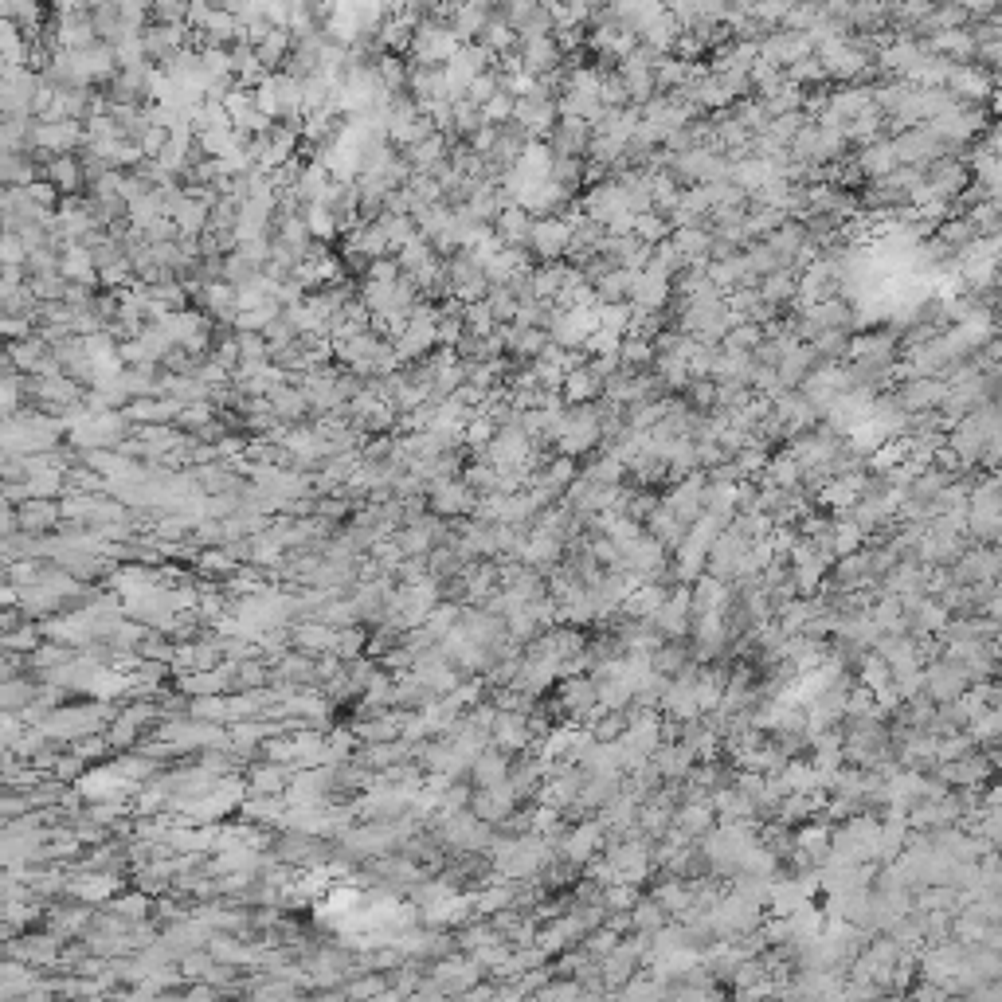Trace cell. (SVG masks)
Masks as SVG:
<instances>
[{"mask_svg":"<svg viewBox=\"0 0 1002 1002\" xmlns=\"http://www.w3.org/2000/svg\"><path fill=\"white\" fill-rule=\"evenodd\" d=\"M572 243V220L568 216H533V228H529V255L533 263H556L564 259Z\"/></svg>","mask_w":1002,"mask_h":1002,"instance_id":"obj_1","label":"cell"},{"mask_svg":"<svg viewBox=\"0 0 1002 1002\" xmlns=\"http://www.w3.org/2000/svg\"><path fill=\"white\" fill-rule=\"evenodd\" d=\"M517 59H521V71H529L533 79L564 67V51L552 32L548 36H517Z\"/></svg>","mask_w":1002,"mask_h":1002,"instance_id":"obj_2","label":"cell"},{"mask_svg":"<svg viewBox=\"0 0 1002 1002\" xmlns=\"http://www.w3.org/2000/svg\"><path fill=\"white\" fill-rule=\"evenodd\" d=\"M548 145V153L552 157H584L588 153V145H592V126L584 122V118H568V114H560L556 122H552V130L541 137Z\"/></svg>","mask_w":1002,"mask_h":1002,"instance_id":"obj_3","label":"cell"},{"mask_svg":"<svg viewBox=\"0 0 1002 1002\" xmlns=\"http://www.w3.org/2000/svg\"><path fill=\"white\" fill-rule=\"evenodd\" d=\"M701 494H705V470H693L662 494V509H670L682 525H693L701 517Z\"/></svg>","mask_w":1002,"mask_h":1002,"instance_id":"obj_4","label":"cell"},{"mask_svg":"<svg viewBox=\"0 0 1002 1002\" xmlns=\"http://www.w3.org/2000/svg\"><path fill=\"white\" fill-rule=\"evenodd\" d=\"M944 87L956 94L959 102H975V106H979V102H987V98L995 94V75L983 71L979 63H952Z\"/></svg>","mask_w":1002,"mask_h":1002,"instance_id":"obj_5","label":"cell"},{"mask_svg":"<svg viewBox=\"0 0 1002 1002\" xmlns=\"http://www.w3.org/2000/svg\"><path fill=\"white\" fill-rule=\"evenodd\" d=\"M674 298V286H670V274H654V271H638L635 290H631V306L635 310H646V314H658L666 310Z\"/></svg>","mask_w":1002,"mask_h":1002,"instance_id":"obj_6","label":"cell"},{"mask_svg":"<svg viewBox=\"0 0 1002 1002\" xmlns=\"http://www.w3.org/2000/svg\"><path fill=\"white\" fill-rule=\"evenodd\" d=\"M431 509L435 513H443V517H466V513H474V505H478V494L462 482V478H439V486H435V494H431Z\"/></svg>","mask_w":1002,"mask_h":1002,"instance_id":"obj_7","label":"cell"},{"mask_svg":"<svg viewBox=\"0 0 1002 1002\" xmlns=\"http://www.w3.org/2000/svg\"><path fill=\"white\" fill-rule=\"evenodd\" d=\"M494 235H498L505 247H529V228H533V216L521 208V204H509V208H501L498 220L490 224Z\"/></svg>","mask_w":1002,"mask_h":1002,"instance_id":"obj_8","label":"cell"},{"mask_svg":"<svg viewBox=\"0 0 1002 1002\" xmlns=\"http://www.w3.org/2000/svg\"><path fill=\"white\" fill-rule=\"evenodd\" d=\"M509 764H513V756H509V752H501V748L486 752V748H482V752L470 760L466 775H470V783H474V787H494V783H505Z\"/></svg>","mask_w":1002,"mask_h":1002,"instance_id":"obj_9","label":"cell"},{"mask_svg":"<svg viewBox=\"0 0 1002 1002\" xmlns=\"http://www.w3.org/2000/svg\"><path fill=\"white\" fill-rule=\"evenodd\" d=\"M756 290H760V298L775 306V310H783V306H791L795 302V290H799V271H791V267H779V271L764 274L760 282H756Z\"/></svg>","mask_w":1002,"mask_h":1002,"instance_id":"obj_10","label":"cell"},{"mask_svg":"<svg viewBox=\"0 0 1002 1002\" xmlns=\"http://www.w3.org/2000/svg\"><path fill=\"white\" fill-rule=\"evenodd\" d=\"M670 243H674V251L682 255V263H701V259H709L713 231L705 228V224H685V228L670 231Z\"/></svg>","mask_w":1002,"mask_h":1002,"instance_id":"obj_11","label":"cell"},{"mask_svg":"<svg viewBox=\"0 0 1002 1002\" xmlns=\"http://www.w3.org/2000/svg\"><path fill=\"white\" fill-rule=\"evenodd\" d=\"M635 278H638V271H631V267H611L603 278H595L592 282L595 302H599V306H603V302H631Z\"/></svg>","mask_w":1002,"mask_h":1002,"instance_id":"obj_12","label":"cell"},{"mask_svg":"<svg viewBox=\"0 0 1002 1002\" xmlns=\"http://www.w3.org/2000/svg\"><path fill=\"white\" fill-rule=\"evenodd\" d=\"M599 388H603V380L584 365V368H576V372H564L560 396H564V404H588V400L599 396Z\"/></svg>","mask_w":1002,"mask_h":1002,"instance_id":"obj_13","label":"cell"},{"mask_svg":"<svg viewBox=\"0 0 1002 1002\" xmlns=\"http://www.w3.org/2000/svg\"><path fill=\"white\" fill-rule=\"evenodd\" d=\"M474 44H482L486 51H490V55H494V59H498V55H509V51H517V32H513V28H509V24L501 20L498 12H494V16L486 20V28L478 32V40H474Z\"/></svg>","mask_w":1002,"mask_h":1002,"instance_id":"obj_14","label":"cell"},{"mask_svg":"<svg viewBox=\"0 0 1002 1002\" xmlns=\"http://www.w3.org/2000/svg\"><path fill=\"white\" fill-rule=\"evenodd\" d=\"M666 920H670V912L662 909L654 897H638L635 905H631V932L650 936V932H658Z\"/></svg>","mask_w":1002,"mask_h":1002,"instance_id":"obj_15","label":"cell"},{"mask_svg":"<svg viewBox=\"0 0 1002 1002\" xmlns=\"http://www.w3.org/2000/svg\"><path fill=\"white\" fill-rule=\"evenodd\" d=\"M631 231H635L642 243H650V247H654V243L670 239L674 224L666 220V212H654V208H650V212H638L635 220H631Z\"/></svg>","mask_w":1002,"mask_h":1002,"instance_id":"obj_16","label":"cell"},{"mask_svg":"<svg viewBox=\"0 0 1002 1002\" xmlns=\"http://www.w3.org/2000/svg\"><path fill=\"white\" fill-rule=\"evenodd\" d=\"M494 431H498V423H494V419H490L486 411H478V415H474V419H470V423L462 427V443H466V447H470L474 455H482V451H486V443L494 439Z\"/></svg>","mask_w":1002,"mask_h":1002,"instance_id":"obj_17","label":"cell"},{"mask_svg":"<svg viewBox=\"0 0 1002 1002\" xmlns=\"http://www.w3.org/2000/svg\"><path fill=\"white\" fill-rule=\"evenodd\" d=\"M513 102H517V98L498 87V94H494L490 102H482V118H486L490 126H501V122H509V118H513Z\"/></svg>","mask_w":1002,"mask_h":1002,"instance_id":"obj_18","label":"cell"},{"mask_svg":"<svg viewBox=\"0 0 1002 1002\" xmlns=\"http://www.w3.org/2000/svg\"><path fill=\"white\" fill-rule=\"evenodd\" d=\"M494 94H498V71H494V67H490V71H482V75H474V79H470V87H466V98H470V102H478V106H482V102H490Z\"/></svg>","mask_w":1002,"mask_h":1002,"instance_id":"obj_19","label":"cell"},{"mask_svg":"<svg viewBox=\"0 0 1002 1002\" xmlns=\"http://www.w3.org/2000/svg\"><path fill=\"white\" fill-rule=\"evenodd\" d=\"M967 12H971V20L975 16H999V4L1002 0H959Z\"/></svg>","mask_w":1002,"mask_h":1002,"instance_id":"obj_20","label":"cell"},{"mask_svg":"<svg viewBox=\"0 0 1002 1002\" xmlns=\"http://www.w3.org/2000/svg\"><path fill=\"white\" fill-rule=\"evenodd\" d=\"M932 4H940V0H932Z\"/></svg>","mask_w":1002,"mask_h":1002,"instance_id":"obj_21","label":"cell"}]
</instances>
